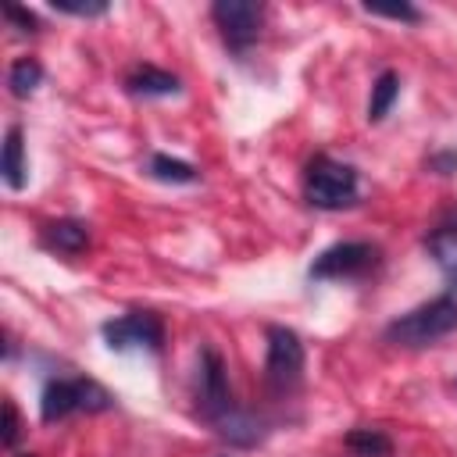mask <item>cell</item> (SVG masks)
Segmentation results:
<instances>
[{"mask_svg":"<svg viewBox=\"0 0 457 457\" xmlns=\"http://www.w3.org/2000/svg\"><path fill=\"white\" fill-rule=\"evenodd\" d=\"M450 332H457V300L453 296H436L386 325V339L396 346H411V350L432 346L436 339H443Z\"/></svg>","mask_w":457,"mask_h":457,"instance_id":"obj_1","label":"cell"},{"mask_svg":"<svg viewBox=\"0 0 457 457\" xmlns=\"http://www.w3.org/2000/svg\"><path fill=\"white\" fill-rule=\"evenodd\" d=\"M303 196L321 211H339L357 200V171L336 157L318 154L303 171Z\"/></svg>","mask_w":457,"mask_h":457,"instance_id":"obj_2","label":"cell"},{"mask_svg":"<svg viewBox=\"0 0 457 457\" xmlns=\"http://www.w3.org/2000/svg\"><path fill=\"white\" fill-rule=\"evenodd\" d=\"M111 403H114V396L93 378H54V382H46V389L39 396V418L50 425L75 411H86V414L111 411Z\"/></svg>","mask_w":457,"mask_h":457,"instance_id":"obj_3","label":"cell"},{"mask_svg":"<svg viewBox=\"0 0 457 457\" xmlns=\"http://www.w3.org/2000/svg\"><path fill=\"white\" fill-rule=\"evenodd\" d=\"M268 382L275 389H293L303 375V343L293 328L271 325L268 328V357H264Z\"/></svg>","mask_w":457,"mask_h":457,"instance_id":"obj_4","label":"cell"},{"mask_svg":"<svg viewBox=\"0 0 457 457\" xmlns=\"http://www.w3.org/2000/svg\"><path fill=\"white\" fill-rule=\"evenodd\" d=\"M104 339L111 350H161L164 325L150 311H129L114 321H104Z\"/></svg>","mask_w":457,"mask_h":457,"instance_id":"obj_5","label":"cell"},{"mask_svg":"<svg viewBox=\"0 0 457 457\" xmlns=\"http://www.w3.org/2000/svg\"><path fill=\"white\" fill-rule=\"evenodd\" d=\"M211 18H214V25L221 29V36L232 50H246L261 32L264 7L253 4V0H218L211 7Z\"/></svg>","mask_w":457,"mask_h":457,"instance_id":"obj_6","label":"cell"},{"mask_svg":"<svg viewBox=\"0 0 457 457\" xmlns=\"http://www.w3.org/2000/svg\"><path fill=\"white\" fill-rule=\"evenodd\" d=\"M378 264V250L371 243H336L321 250L311 264V278H353Z\"/></svg>","mask_w":457,"mask_h":457,"instance_id":"obj_7","label":"cell"},{"mask_svg":"<svg viewBox=\"0 0 457 457\" xmlns=\"http://www.w3.org/2000/svg\"><path fill=\"white\" fill-rule=\"evenodd\" d=\"M196 403H200V414L207 421L221 418L225 411H232V393H228V382H225V364L221 357L207 346L200 353V368H196Z\"/></svg>","mask_w":457,"mask_h":457,"instance_id":"obj_8","label":"cell"},{"mask_svg":"<svg viewBox=\"0 0 457 457\" xmlns=\"http://www.w3.org/2000/svg\"><path fill=\"white\" fill-rule=\"evenodd\" d=\"M211 425H214V432H218L221 439H228L232 446H253V443L264 439V421L253 418L250 411H239V407L225 411V414L214 418Z\"/></svg>","mask_w":457,"mask_h":457,"instance_id":"obj_9","label":"cell"},{"mask_svg":"<svg viewBox=\"0 0 457 457\" xmlns=\"http://www.w3.org/2000/svg\"><path fill=\"white\" fill-rule=\"evenodd\" d=\"M125 89L136 93V96H171L179 93V79L164 68H154V64H136L125 79Z\"/></svg>","mask_w":457,"mask_h":457,"instance_id":"obj_10","label":"cell"},{"mask_svg":"<svg viewBox=\"0 0 457 457\" xmlns=\"http://www.w3.org/2000/svg\"><path fill=\"white\" fill-rule=\"evenodd\" d=\"M43 246H50L57 253H82L89 246V228L82 221H71V218L50 221L43 228Z\"/></svg>","mask_w":457,"mask_h":457,"instance_id":"obj_11","label":"cell"},{"mask_svg":"<svg viewBox=\"0 0 457 457\" xmlns=\"http://www.w3.org/2000/svg\"><path fill=\"white\" fill-rule=\"evenodd\" d=\"M428 253L436 257L439 271L446 275V282L457 289V225H443L428 236Z\"/></svg>","mask_w":457,"mask_h":457,"instance_id":"obj_12","label":"cell"},{"mask_svg":"<svg viewBox=\"0 0 457 457\" xmlns=\"http://www.w3.org/2000/svg\"><path fill=\"white\" fill-rule=\"evenodd\" d=\"M0 171H4V182L11 189H21L25 186V143H21V129L11 125L7 136H4V161H0Z\"/></svg>","mask_w":457,"mask_h":457,"instance_id":"obj_13","label":"cell"},{"mask_svg":"<svg viewBox=\"0 0 457 457\" xmlns=\"http://www.w3.org/2000/svg\"><path fill=\"white\" fill-rule=\"evenodd\" d=\"M343 443L353 457H389L393 453V439L382 428H353V432H346Z\"/></svg>","mask_w":457,"mask_h":457,"instance_id":"obj_14","label":"cell"},{"mask_svg":"<svg viewBox=\"0 0 457 457\" xmlns=\"http://www.w3.org/2000/svg\"><path fill=\"white\" fill-rule=\"evenodd\" d=\"M396 93H400V79H396V71H382V75L375 79V86H371L368 118H371V121H382V118L389 114V107H393Z\"/></svg>","mask_w":457,"mask_h":457,"instance_id":"obj_15","label":"cell"},{"mask_svg":"<svg viewBox=\"0 0 457 457\" xmlns=\"http://www.w3.org/2000/svg\"><path fill=\"white\" fill-rule=\"evenodd\" d=\"M39 79H43V68H39L36 57H18V61L11 64V71H7V86H11L14 96H29V93H36Z\"/></svg>","mask_w":457,"mask_h":457,"instance_id":"obj_16","label":"cell"},{"mask_svg":"<svg viewBox=\"0 0 457 457\" xmlns=\"http://www.w3.org/2000/svg\"><path fill=\"white\" fill-rule=\"evenodd\" d=\"M146 171L154 179H161V182H196V168L186 164V161H175L168 154H154L150 164H146Z\"/></svg>","mask_w":457,"mask_h":457,"instance_id":"obj_17","label":"cell"},{"mask_svg":"<svg viewBox=\"0 0 457 457\" xmlns=\"http://www.w3.org/2000/svg\"><path fill=\"white\" fill-rule=\"evenodd\" d=\"M50 7L71 18H96L107 11V0H50Z\"/></svg>","mask_w":457,"mask_h":457,"instance_id":"obj_18","label":"cell"},{"mask_svg":"<svg viewBox=\"0 0 457 457\" xmlns=\"http://www.w3.org/2000/svg\"><path fill=\"white\" fill-rule=\"evenodd\" d=\"M364 11L368 14H375V18H396V21H418L421 14L411 7V4H400V7H378V4H364Z\"/></svg>","mask_w":457,"mask_h":457,"instance_id":"obj_19","label":"cell"},{"mask_svg":"<svg viewBox=\"0 0 457 457\" xmlns=\"http://www.w3.org/2000/svg\"><path fill=\"white\" fill-rule=\"evenodd\" d=\"M4 18H7L11 25H18V32H36V29H39L36 14L25 11V7H18V4H4Z\"/></svg>","mask_w":457,"mask_h":457,"instance_id":"obj_20","label":"cell"},{"mask_svg":"<svg viewBox=\"0 0 457 457\" xmlns=\"http://www.w3.org/2000/svg\"><path fill=\"white\" fill-rule=\"evenodd\" d=\"M18 443V411H14V400H4V446L11 450Z\"/></svg>","mask_w":457,"mask_h":457,"instance_id":"obj_21","label":"cell"},{"mask_svg":"<svg viewBox=\"0 0 457 457\" xmlns=\"http://www.w3.org/2000/svg\"><path fill=\"white\" fill-rule=\"evenodd\" d=\"M18 457H36V453H18Z\"/></svg>","mask_w":457,"mask_h":457,"instance_id":"obj_22","label":"cell"}]
</instances>
